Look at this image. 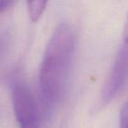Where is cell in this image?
I'll return each mask as SVG.
<instances>
[{
	"mask_svg": "<svg viewBox=\"0 0 128 128\" xmlns=\"http://www.w3.org/2000/svg\"><path fill=\"white\" fill-rule=\"evenodd\" d=\"M8 46V38L6 32L0 31V62L2 60Z\"/></svg>",
	"mask_w": 128,
	"mask_h": 128,
	"instance_id": "obj_5",
	"label": "cell"
},
{
	"mask_svg": "<svg viewBox=\"0 0 128 128\" xmlns=\"http://www.w3.org/2000/svg\"><path fill=\"white\" fill-rule=\"evenodd\" d=\"M119 128H127V106L126 104H124L121 110Z\"/></svg>",
	"mask_w": 128,
	"mask_h": 128,
	"instance_id": "obj_6",
	"label": "cell"
},
{
	"mask_svg": "<svg viewBox=\"0 0 128 128\" xmlns=\"http://www.w3.org/2000/svg\"><path fill=\"white\" fill-rule=\"evenodd\" d=\"M12 100L20 128H40V114L37 102L25 84H14Z\"/></svg>",
	"mask_w": 128,
	"mask_h": 128,
	"instance_id": "obj_2",
	"label": "cell"
},
{
	"mask_svg": "<svg viewBox=\"0 0 128 128\" xmlns=\"http://www.w3.org/2000/svg\"><path fill=\"white\" fill-rule=\"evenodd\" d=\"M127 77V41L124 40L114 60L113 65L104 84L102 100L104 104L112 102L120 93Z\"/></svg>",
	"mask_w": 128,
	"mask_h": 128,
	"instance_id": "obj_3",
	"label": "cell"
},
{
	"mask_svg": "<svg viewBox=\"0 0 128 128\" xmlns=\"http://www.w3.org/2000/svg\"><path fill=\"white\" fill-rule=\"evenodd\" d=\"M27 11L29 13L31 20L36 22L40 20V18L42 15L43 12L46 9V6L48 4L46 1L40 0V1H31L27 2Z\"/></svg>",
	"mask_w": 128,
	"mask_h": 128,
	"instance_id": "obj_4",
	"label": "cell"
},
{
	"mask_svg": "<svg viewBox=\"0 0 128 128\" xmlns=\"http://www.w3.org/2000/svg\"><path fill=\"white\" fill-rule=\"evenodd\" d=\"M75 50L71 26L62 23L52 35L40 70V87L46 110H54L65 94Z\"/></svg>",
	"mask_w": 128,
	"mask_h": 128,
	"instance_id": "obj_1",
	"label": "cell"
},
{
	"mask_svg": "<svg viewBox=\"0 0 128 128\" xmlns=\"http://www.w3.org/2000/svg\"><path fill=\"white\" fill-rule=\"evenodd\" d=\"M14 4H16L15 1H0V12L11 9Z\"/></svg>",
	"mask_w": 128,
	"mask_h": 128,
	"instance_id": "obj_7",
	"label": "cell"
}]
</instances>
